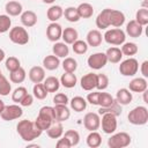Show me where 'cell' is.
Returning <instances> with one entry per match:
<instances>
[{
  "label": "cell",
  "mask_w": 148,
  "mask_h": 148,
  "mask_svg": "<svg viewBox=\"0 0 148 148\" xmlns=\"http://www.w3.org/2000/svg\"><path fill=\"white\" fill-rule=\"evenodd\" d=\"M16 131H17L18 135L21 136V139L27 141V142L34 141L35 139H37L43 133V131H40L35 125V123L29 120V119L20 120L18 124L16 125Z\"/></svg>",
  "instance_id": "obj_1"
},
{
  "label": "cell",
  "mask_w": 148,
  "mask_h": 148,
  "mask_svg": "<svg viewBox=\"0 0 148 148\" xmlns=\"http://www.w3.org/2000/svg\"><path fill=\"white\" fill-rule=\"evenodd\" d=\"M128 123L136 126H142L148 123V109L143 105L135 106L127 114Z\"/></svg>",
  "instance_id": "obj_2"
},
{
  "label": "cell",
  "mask_w": 148,
  "mask_h": 148,
  "mask_svg": "<svg viewBox=\"0 0 148 148\" xmlns=\"http://www.w3.org/2000/svg\"><path fill=\"white\" fill-rule=\"evenodd\" d=\"M103 39L111 45L119 46L123 43H125L126 34L120 28H113V29H106L105 34L103 35Z\"/></svg>",
  "instance_id": "obj_3"
},
{
  "label": "cell",
  "mask_w": 148,
  "mask_h": 148,
  "mask_svg": "<svg viewBox=\"0 0 148 148\" xmlns=\"http://www.w3.org/2000/svg\"><path fill=\"white\" fill-rule=\"evenodd\" d=\"M131 142H132V138L126 132L114 133L108 139V146L110 148H125L130 146Z\"/></svg>",
  "instance_id": "obj_4"
},
{
  "label": "cell",
  "mask_w": 148,
  "mask_h": 148,
  "mask_svg": "<svg viewBox=\"0 0 148 148\" xmlns=\"http://www.w3.org/2000/svg\"><path fill=\"white\" fill-rule=\"evenodd\" d=\"M9 39L12 43L17 45H25L29 43V34L23 27H14L9 30Z\"/></svg>",
  "instance_id": "obj_5"
},
{
  "label": "cell",
  "mask_w": 148,
  "mask_h": 148,
  "mask_svg": "<svg viewBox=\"0 0 148 148\" xmlns=\"http://www.w3.org/2000/svg\"><path fill=\"white\" fill-rule=\"evenodd\" d=\"M139 71V61L135 58L128 57L119 65V73L123 76H134Z\"/></svg>",
  "instance_id": "obj_6"
},
{
  "label": "cell",
  "mask_w": 148,
  "mask_h": 148,
  "mask_svg": "<svg viewBox=\"0 0 148 148\" xmlns=\"http://www.w3.org/2000/svg\"><path fill=\"white\" fill-rule=\"evenodd\" d=\"M22 114H23L22 106H20L18 104H10V105L5 106V109L0 113V117L2 120L10 121V120H15V119L21 118Z\"/></svg>",
  "instance_id": "obj_7"
},
{
  "label": "cell",
  "mask_w": 148,
  "mask_h": 148,
  "mask_svg": "<svg viewBox=\"0 0 148 148\" xmlns=\"http://www.w3.org/2000/svg\"><path fill=\"white\" fill-rule=\"evenodd\" d=\"M102 119H101V127L102 131L105 134H112L116 132L117 130V116L112 114V113H103L101 114Z\"/></svg>",
  "instance_id": "obj_8"
},
{
  "label": "cell",
  "mask_w": 148,
  "mask_h": 148,
  "mask_svg": "<svg viewBox=\"0 0 148 148\" xmlns=\"http://www.w3.org/2000/svg\"><path fill=\"white\" fill-rule=\"evenodd\" d=\"M87 64L91 69H101L108 64V59L104 52H96L88 57Z\"/></svg>",
  "instance_id": "obj_9"
},
{
  "label": "cell",
  "mask_w": 148,
  "mask_h": 148,
  "mask_svg": "<svg viewBox=\"0 0 148 148\" xmlns=\"http://www.w3.org/2000/svg\"><path fill=\"white\" fill-rule=\"evenodd\" d=\"M83 126L89 132L97 131L101 127V117L96 112H88L83 117Z\"/></svg>",
  "instance_id": "obj_10"
},
{
  "label": "cell",
  "mask_w": 148,
  "mask_h": 148,
  "mask_svg": "<svg viewBox=\"0 0 148 148\" xmlns=\"http://www.w3.org/2000/svg\"><path fill=\"white\" fill-rule=\"evenodd\" d=\"M62 27L57 22H51L46 28V37L50 42H58L61 38Z\"/></svg>",
  "instance_id": "obj_11"
},
{
  "label": "cell",
  "mask_w": 148,
  "mask_h": 148,
  "mask_svg": "<svg viewBox=\"0 0 148 148\" xmlns=\"http://www.w3.org/2000/svg\"><path fill=\"white\" fill-rule=\"evenodd\" d=\"M96 80H97L96 73H87L81 77L80 86L86 91H92L96 88Z\"/></svg>",
  "instance_id": "obj_12"
},
{
  "label": "cell",
  "mask_w": 148,
  "mask_h": 148,
  "mask_svg": "<svg viewBox=\"0 0 148 148\" xmlns=\"http://www.w3.org/2000/svg\"><path fill=\"white\" fill-rule=\"evenodd\" d=\"M125 14L118 9H110V15H109V23L110 27L114 28H120L125 23Z\"/></svg>",
  "instance_id": "obj_13"
},
{
  "label": "cell",
  "mask_w": 148,
  "mask_h": 148,
  "mask_svg": "<svg viewBox=\"0 0 148 148\" xmlns=\"http://www.w3.org/2000/svg\"><path fill=\"white\" fill-rule=\"evenodd\" d=\"M102 40H103V35L97 29L89 30L88 34H87V36H86V42H87L88 46H91V47L99 46L102 44Z\"/></svg>",
  "instance_id": "obj_14"
},
{
  "label": "cell",
  "mask_w": 148,
  "mask_h": 148,
  "mask_svg": "<svg viewBox=\"0 0 148 148\" xmlns=\"http://www.w3.org/2000/svg\"><path fill=\"white\" fill-rule=\"evenodd\" d=\"M54 110V120L62 123L68 120V118L71 117V111L67 108V105H62V104H54L53 106Z\"/></svg>",
  "instance_id": "obj_15"
},
{
  "label": "cell",
  "mask_w": 148,
  "mask_h": 148,
  "mask_svg": "<svg viewBox=\"0 0 148 148\" xmlns=\"http://www.w3.org/2000/svg\"><path fill=\"white\" fill-rule=\"evenodd\" d=\"M28 76L32 83H40L46 77L45 76V68L42 66H34L30 68Z\"/></svg>",
  "instance_id": "obj_16"
},
{
  "label": "cell",
  "mask_w": 148,
  "mask_h": 148,
  "mask_svg": "<svg viewBox=\"0 0 148 148\" xmlns=\"http://www.w3.org/2000/svg\"><path fill=\"white\" fill-rule=\"evenodd\" d=\"M148 83L146 77H134L128 83V89L133 92H143L147 90Z\"/></svg>",
  "instance_id": "obj_17"
},
{
  "label": "cell",
  "mask_w": 148,
  "mask_h": 148,
  "mask_svg": "<svg viewBox=\"0 0 148 148\" xmlns=\"http://www.w3.org/2000/svg\"><path fill=\"white\" fill-rule=\"evenodd\" d=\"M21 23L25 28H31L37 23V14L34 10H24L20 15Z\"/></svg>",
  "instance_id": "obj_18"
},
{
  "label": "cell",
  "mask_w": 148,
  "mask_h": 148,
  "mask_svg": "<svg viewBox=\"0 0 148 148\" xmlns=\"http://www.w3.org/2000/svg\"><path fill=\"white\" fill-rule=\"evenodd\" d=\"M143 32V27L141 24H139L135 20H131L127 24H126V30L125 34H127L130 37L133 38H139Z\"/></svg>",
  "instance_id": "obj_19"
},
{
  "label": "cell",
  "mask_w": 148,
  "mask_h": 148,
  "mask_svg": "<svg viewBox=\"0 0 148 148\" xmlns=\"http://www.w3.org/2000/svg\"><path fill=\"white\" fill-rule=\"evenodd\" d=\"M114 99L120 105H128L133 99V95H132V92L128 88H120V89L117 90Z\"/></svg>",
  "instance_id": "obj_20"
},
{
  "label": "cell",
  "mask_w": 148,
  "mask_h": 148,
  "mask_svg": "<svg viewBox=\"0 0 148 148\" xmlns=\"http://www.w3.org/2000/svg\"><path fill=\"white\" fill-rule=\"evenodd\" d=\"M110 9L111 8H105L103 9L96 17V27L101 30H106L110 27L109 23V15H110Z\"/></svg>",
  "instance_id": "obj_21"
},
{
  "label": "cell",
  "mask_w": 148,
  "mask_h": 148,
  "mask_svg": "<svg viewBox=\"0 0 148 148\" xmlns=\"http://www.w3.org/2000/svg\"><path fill=\"white\" fill-rule=\"evenodd\" d=\"M105 56H106V59L111 64H118L123 59V53H121V50L117 46H111L106 50L105 52Z\"/></svg>",
  "instance_id": "obj_22"
},
{
  "label": "cell",
  "mask_w": 148,
  "mask_h": 148,
  "mask_svg": "<svg viewBox=\"0 0 148 148\" xmlns=\"http://www.w3.org/2000/svg\"><path fill=\"white\" fill-rule=\"evenodd\" d=\"M79 37V32L75 28H72V27H68V28H65L62 29V34H61V38L64 40V43H66L67 45L68 44H73Z\"/></svg>",
  "instance_id": "obj_23"
},
{
  "label": "cell",
  "mask_w": 148,
  "mask_h": 148,
  "mask_svg": "<svg viewBox=\"0 0 148 148\" xmlns=\"http://www.w3.org/2000/svg\"><path fill=\"white\" fill-rule=\"evenodd\" d=\"M35 125L40 130V131H46L51 125H52V123H54V120L52 119V118H50V117H47L46 114H44V113H40V112H38V116H37V118L35 119Z\"/></svg>",
  "instance_id": "obj_24"
},
{
  "label": "cell",
  "mask_w": 148,
  "mask_h": 148,
  "mask_svg": "<svg viewBox=\"0 0 148 148\" xmlns=\"http://www.w3.org/2000/svg\"><path fill=\"white\" fill-rule=\"evenodd\" d=\"M22 9H23L22 5L18 1H15V0L8 1L5 5V10H6L7 15H9V16H18V15H21V13L23 12Z\"/></svg>",
  "instance_id": "obj_25"
},
{
  "label": "cell",
  "mask_w": 148,
  "mask_h": 148,
  "mask_svg": "<svg viewBox=\"0 0 148 148\" xmlns=\"http://www.w3.org/2000/svg\"><path fill=\"white\" fill-rule=\"evenodd\" d=\"M46 134L51 139H59L64 134V126L59 121L52 123V125L46 130Z\"/></svg>",
  "instance_id": "obj_26"
},
{
  "label": "cell",
  "mask_w": 148,
  "mask_h": 148,
  "mask_svg": "<svg viewBox=\"0 0 148 148\" xmlns=\"http://www.w3.org/2000/svg\"><path fill=\"white\" fill-rule=\"evenodd\" d=\"M52 52L58 58H66L69 54V47L64 42H56L52 46Z\"/></svg>",
  "instance_id": "obj_27"
},
{
  "label": "cell",
  "mask_w": 148,
  "mask_h": 148,
  "mask_svg": "<svg viewBox=\"0 0 148 148\" xmlns=\"http://www.w3.org/2000/svg\"><path fill=\"white\" fill-rule=\"evenodd\" d=\"M64 15V9L61 6L59 5H53L51 6L47 12H46V17L47 20H50L51 22H57L58 20L61 18V16Z\"/></svg>",
  "instance_id": "obj_28"
},
{
  "label": "cell",
  "mask_w": 148,
  "mask_h": 148,
  "mask_svg": "<svg viewBox=\"0 0 148 148\" xmlns=\"http://www.w3.org/2000/svg\"><path fill=\"white\" fill-rule=\"evenodd\" d=\"M59 81H60V84H61V86H64L65 88L71 89V88H74V87L76 86V83H77V77H76V75H75L74 73L65 72V73L61 75V77H60Z\"/></svg>",
  "instance_id": "obj_29"
},
{
  "label": "cell",
  "mask_w": 148,
  "mask_h": 148,
  "mask_svg": "<svg viewBox=\"0 0 148 148\" xmlns=\"http://www.w3.org/2000/svg\"><path fill=\"white\" fill-rule=\"evenodd\" d=\"M59 65H60V60L54 54L46 56L43 59V67L47 71H56L59 67Z\"/></svg>",
  "instance_id": "obj_30"
},
{
  "label": "cell",
  "mask_w": 148,
  "mask_h": 148,
  "mask_svg": "<svg viewBox=\"0 0 148 148\" xmlns=\"http://www.w3.org/2000/svg\"><path fill=\"white\" fill-rule=\"evenodd\" d=\"M71 109L75 112H82L87 109V99L81 96H75L69 101Z\"/></svg>",
  "instance_id": "obj_31"
},
{
  "label": "cell",
  "mask_w": 148,
  "mask_h": 148,
  "mask_svg": "<svg viewBox=\"0 0 148 148\" xmlns=\"http://www.w3.org/2000/svg\"><path fill=\"white\" fill-rule=\"evenodd\" d=\"M43 84H44V87L46 88V90L49 92H56L60 88V81L56 76H47V77H45L44 81H43Z\"/></svg>",
  "instance_id": "obj_32"
},
{
  "label": "cell",
  "mask_w": 148,
  "mask_h": 148,
  "mask_svg": "<svg viewBox=\"0 0 148 148\" xmlns=\"http://www.w3.org/2000/svg\"><path fill=\"white\" fill-rule=\"evenodd\" d=\"M86 142H87V146L88 147H90V148H97L102 143V136H101V134L97 131H91L87 135Z\"/></svg>",
  "instance_id": "obj_33"
},
{
  "label": "cell",
  "mask_w": 148,
  "mask_h": 148,
  "mask_svg": "<svg viewBox=\"0 0 148 148\" xmlns=\"http://www.w3.org/2000/svg\"><path fill=\"white\" fill-rule=\"evenodd\" d=\"M77 13L80 15V18H89L94 14V7L88 2H82L77 7Z\"/></svg>",
  "instance_id": "obj_34"
},
{
  "label": "cell",
  "mask_w": 148,
  "mask_h": 148,
  "mask_svg": "<svg viewBox=\"0 0 148 148\" xmlns=\"http://www.w3.org/2000/svg\"><path fill=\"white\" fill-rule=\"evenodd\" d=\"M27 77V72L23 67H18L17 69L9 72V80L13 83H22Z\"/></svg>",
  "instance_id": "obj_35"
},
{
  "label": "cell",
  "mask_w": 148,
  "mask_h": 148,
  "mask_svg": "<svg viewBox=\"0 0 148 148\" xmlns=\"http://www.w3.org/2000/svg\"><path fill=\"white\" fill-rule=\"evenodd\" d=\"M97 113H98L99 116L103 114V113H112V114H114V116L118 117V116L121 113V105L114 99V102H113L111 105H109V106H105V108H101V106H99Z\"/></svg>",
  "instance_id": "obj_36"
},
{
  "label": "cell",
  "mask_w": 148,
  "mask_h": 148,
  "mask_svg": "<svg viewBox=\"0 0 148 148\" xmlns=\"http://www.w3.org/2000/svg\"><path fill=\"white\" fill-rule=\"evenodd\" d=\"M120 50H121L123 56H127V57H132V56L136 54L138 51H139L138 45L135 43H133V42H125V43H123Z\"/></svg>",
  "instance_id": "obj_37"
},
{
  "label": "cell",
  "mask_w": 148,
  "mask_h": 148,
  "mask_svg": "<svg viewBox=\"0 0 148 148\" xmlns=\"http://www.w3.org/2000/svg\"><path fill=\"white\" fill-rule=\"evenodd\" d=\"M65 18L68 21V22H79L80 21V15L77 13V9L76 7H73V6H69L67 8L64 9V15Z\"/></svg>",
  "instance_id": "obj_38"
},
{
  "label": "cell",
  "mask_w": 148,
  "mask_h": 148,
  "mask_svg": "<svg viewBox=\"0 0 148 148\" xmlns=\"http://www.w3.org/2000/svg\"><path fill=\"white\" fill-rule=\"evenodd\" d=\"M49 91L46 90V88L44 87L43 82L40 83H35L34 84V88H32V95L35 98L37 99H45L46 96H47Z\"/></svg>",
  "instance_id": "obj_39"
},
{
  "label": "cell",
  "mask_w": 148,
  "mask_h": 148,
  "mask_svg": "<svg viewBox=\"0 0 148 148\" xmlns=\"http://www.w3.org/2000/svg\"><path fill=\"white\" fill-rule=\"evenodd\" d=\"M135 21L139 24H141L142 27L147 25L148 24V8H146V7L139 8L135 13Z\"/></svg>",
  "instance_id": "obj_40"
},
{
  "label": "cell",
  "mask_w": 148,
  "mask_h": 148,
  "mask_svg": "<svg viewBox=\"0 0 148 148\" xmlns=\"http://www.w3.org/2000/svg\"><path fill=\"white\" fill-rule=\"evenodd\" d=\"M88 44H87V42L86 40H81V39H76L73 44H72V50H73V52L74 53H76V54H84V53H87V51H88Z\"/></svg>",
  "instance_id": "obj_41"
},
{
  "label": "cell",
  "mask_w": 148,
  "mask_h": 148,
  "mask_svg": "<svg viewBox=\"0 0 148 148\" xmlns=\"http://www.w3.org/2000/svg\"><path fill=\"white\" fill-rule=\"evenodd\" d=\"M61 66H62L65 72L74 73L76 71V68H77V61L72 57H66L64 59V61L61 62Z\"/></svg>",
  "instance_id": "obj_42"
},
{
  "label": "cell",
  "mask_w": 148,
  "mask_h": 148,
  "mask_svg": "<svg viewBox=\"0 0 148 148\" xmlns=\"http://www.w3.org/2000/svg\"><path fill=\"white\" fill-rule=\"evenodd\" d=\"M62 136H65V138L71 142V146H72V147L77 146L79 142H80V134H79V132L75 131V130H68V131H66V132L62 134Z\"/></svg>",
  "instance_id": "obj_43"
},
{
  "label": "cell",
  "mask_w": 148,
  "mask_h": 148,
  "mask_svg": "<svg viewBox=\"0 0 148 148\" xmlns=\"http://www.w3.org/2000/svg\"><path fill=\"white\" fill-rule=\"evenodd\" d=\"M12 20L7 14H0V34H5L10 30Z\"/></svg>",
  "instance_id": "obj_44"
},
{
  "label": "cell",
  "mask_w": 148,
  "mask_h": 148,
  "mask_svg": "<svg viewBox=\"0 0 148 148\" xmlns=\"http://www.w3.org/2000/svg\"><path fill=\"white\" fill-rule=\"evenodd\" d=\"M114 102V98L109 94V92H104L102 90V92L99 91V97H98V105L101 108H105L111 105Z\"/></svg>",
  "instance_id": "obj_45"
},
{
  "label": "cell",
  "mask_w": 148,
  "mask_h": 148,
  "mask_svg": "<svg viewBox=\"0 0 148 148\" xmlns=\"http://www.w3.org/2000/svg\"><path fill=\"white\" fill-rule=\"evenodd\" d=\"M9 92H12V84L8 79L2 75L0 77V96H8Z\"/></svg>",
  "instance_id": "obj_46"
},
{
  "label": "cell",
  "mask_w": 148,
  "mask_h": 148,
  "mask_svg": "<svg viewBox=\"0 0 148 148\" xmlns=\"http://www.w3.org/2000/svg\"><path fill=\"white\" fill-rule=\"evenodd\" d=\"M28 94V90L25 87H17L14 89V91L12 92V101L15 102V103H20L21 99Z\"/></svg>",
  "instance_id": "obj_47"
},
{
  "label": "cell",
  "mask_w": 148,
  "mask_h": 148,
  "mask_svg": "<svg viewBox=\"0 0 148 148\" xmlns=\"http://www.w3.org/2000/svg\"><path fill=\"white\" fill-rule=\"evenodd\" d=\"M5 66H6L7 71L13 72V71L17 69L18 67H21V61L16 57H8L6 59V61H5Z\"/></svg>",
  "instance_id": "obj_48"
},
{
  "label": "cell",
  "mask_w": 148,
  "mask_h": 148,
  "mask_svg": "<svg viewBox=\"0 0 148 148\" xmlns=\"http://www.w3.org/2000/svg\"><path fill=\"white\" fill-rule=\"evenodd\" d=\"M109 86V77L106 74L99 73L97 74V80H96V89L101 90H105Z\"/></svg>",
  "instance_id": "obj_49"
},
{
  "label": "cell",
  "mask_w": 148,
  "mask_h": 148,
  "mask_svg": "<svg viewBox=\"0 0 148 148\" xmlns=\"http://www.w3.org/2000/svg\"><path fill=\"white\" fill-rule=\"evenodd\" d=\"M53 103L54 104H62L67 105L69 103V98L65 92H58L53 96Z\"/></svg>",
  "instance_id": "obj_50"
},
{
  "label": "cell",
  "mask_w": 148,
  "mask_h": 148,
  "mask_svg": "<svg viewBox=\"0 0 148 148\" xmlns=\"http://www.w3.org/2000/svg\"><path fill=\"white\" fill-rule=\"evenodd\" d=\"M98 97H99V91H92L87 95V103H90L91 105H98Z\"/></svg>",
  "instance_id": "obj_51"
},
{
  "label": "cell",
  "mask_w": 148,
  "mask_h": 148,
  "mask_svg": "<svg viewBox=\"0 0 148 148\" xmlns=\"http://www.w3.org/2000/svg\"><path fill=\"white\" fill-rule=\"evenodd\" d=\"M32 103H34V95H31V94H27L22 99H21V102L18 103L21 106H30V105H32Z\"/></svg>",
  "instance_id": "obj_52"
},
{
  "label": "cell",
  "mask_w": 148,
  "mask_h": 148,
  "mask_svg": "<svg viewBox=\"0 0 148 148\" xmlns=\"http://www.w3.org/2000/svg\"><path fill=\"white\" fill-rule=\"evenodd\" d=\"M56 147L57 148H71L72 146H71V142L65 136H62V138H59L58 139V141L56 143Z\"/></svg>",
  "instance_id": "obj_53"
},
{
  "label": "cell",
  "mask_w": 148,
  "mask_h": 148,
  "mask_svg": "<svg viewBox=\"0 0 148 148\" xmlns=\"http://www.w3.org/2000/svg\"><path fill=\"white\" fill-rule=\"evenodd\" d=\"M140 72L143 77H148V60L142 61V64L140 65Z\"/></svg>",
  "instance_id": "obj_54"
},
{
  "label": "cell",
  "mask_w": 148,
  "mask_h": 148,
  "mask_svg": "<svg viewBox=\"0 0 148 148\" xmlns=\"http://www.w3.org/2000/svg\"><path fill=\"white\" fill-rule=\"evenodd\" d=\"M5 57H6V53H5V51L2 50V49H0V62L5 59Z\"/></svg>",
  "instance_id": "obj_55"
},
{
  "label": "cell",
  "mask_w": 148,
  "mask_h": 148,
  "mask_svg": "<svg viewBox=\"0 0 148 148\" xmlns=\"http://www.w3.org/2000/svg\"><path fill=\"white\" fill-rule=\"evenodd\" d=\"M142 94H143V102L147 104V103H148V98H147V94H148V91H147V90H145Z\"/></svg>",
  "instance_id": "obj_56"
},
{
  "label": "cell",
  "mask_w": 148,
  "mask_h": 148,
  "mask_svg": "<svg viewBox=\"0 0 148 148\" xmlns=\"http://www.w3.org/2000/svg\"><path fill=\"white\" fill-rule=\"evenodd\" d=\"M5 106H6V104H5V102H3L2 99H0V113L2 112V110L5 109Z\"/></svg>",
  "instance_id": "obj_57"
},
{
  "label": "cell",
  "mask_w": 148,
  "mask_h": 148,
  "mask_svg": "<svg viewBox=\"0 0 148 148\" xmlns=\"http://www.w3.org/2000/svg\"><path fill=\"white\" fill-rule=\"evenodd\" d=\"M56 0H44V2L45 3H52V2H54Z\"/></svg>",
  "instance_id": "obj_58"
},
{
  "label": "cell",
  "mask_w": 148,
  "mask_h": 148,
  "mask_svg": "<svg viewBox=\"0 0 148 148\" xmlns=\"http://www.w3.org/2000/svg\"><path fill=\"white\" fill-rule=\"evenodd\" d=\"M2 75H3V74H2V72H1V69H0V77H1Z\"/></svg>",
  "instance_id": "obj_59"
},
{
  "label": "cell",
  "mask_w": 148,
  "mask_h": 148,
  "mask_svg": "<svg viewBox=\"0 0 148 148\" xmlns=\"http://www.w3.org/2000/svg\"><path fill=\"white\" fill-rule=\"evenodd\" d=\"M42 1H44V0H42Z\"/></svg>",
  "instance_id": "obj_60"
}]
</instances>
